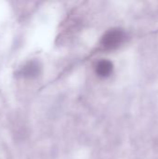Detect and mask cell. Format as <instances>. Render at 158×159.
Returning <instances> with one entry per match:
<instances>
[{
    "label": "cell",
    "mask_w": 158,
    "mask_h": 159,
    "mask_svg": "<svg viewBox=\"0 0 158 159\" xmlns=\"http://www.w3.org/2000/svg\"><path fill=\"white\" fill-rule=\"evenodd\" d=\"M124 38H125V34L122 30L112 29L102 36V45L106 49H114L122 44Z\"/></svg>",
    "instance_id": "6da1fadb"
},
{
    "label": "cell",
    "mask_w": 158,
    "mask_h": 159,
    "mask_svg": "<svg viewBox=\"0 0 158 159\" xmlns=\"http://www.w3.org/2000/svg\"><path fill=\"white\" fill-rule=\"evenodd\" d=\"M40 71H41V67H40L39 62L36 61H31L27 62L20 69V74L21 75V76L25 78H34L38 76V75L40 74Z\"/></svg>",
    "instance_id": "7a4b0ae2"
},
{
    "label": "cell",
    "mask_w": 158,
    "mask_h": 159,
    "mask_svg": "<svg viewBox=\"0 0 158 159\" xmlns=\"http://www.w3.org/2000/svg\"><path fill=\"white\" fill-rule=\"evenodd\" d=\"M114 70V65L113 63L108 61V60H102L100 61L95 67V71L98 76L102 78H106L108 77Z\"/></svg>",
    "instance_id": "3957f363"
}]
</instances>
